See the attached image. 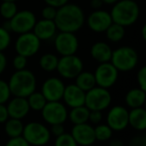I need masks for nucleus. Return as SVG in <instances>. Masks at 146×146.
I'll return each instance as SVG.
<instances>
[{"label": "nucleus", "mask_w": 146, "mask_h": 146, "mask_svg": "<svg viewBox=\"0 0 146 146\" xmlns=\"http://www.w3.org/2000/svg\"><path fill=\"white\" fill-rule=\"evenodd\" d=\"M54 21L60 32L76 33L83 28L86 16L79 5L68 2L57 9Z\"/></svg>", "instance_id": "nucleus-1"}, {"label": "nucleus", "mask_w": 146, "mask_h": 146, "mask_svg": "<svg viewBox=\"0 0 146 146\" xmlns=\"http://www.w3.org/2000/svg\"><path fill=\"white\" fill-rule=\"evenodd\" d=\"M110 13L112 22L123 27H129L138 20L140 8L135 0H118L113 4Z\"/></svg>", "instance_id": "nucleus-2"}, {"label": "nucleus", "mask_w": 146, "mask_h": 146, "mask_svg": "<svg viewBox=\"0 0 146 146\" xmlns=\"http://www.w3.org/2000/svg\"><path fill=\"white\" fill-rule=\"evenodd\" d=\"M8 85L12 96L27 98L36 90L37 80L30 70H19L12 74Z\"/></svg>", "instance_id": "nucleus-3"}, {"label": "nucleus", "mask_w": 146, "mask_h": 146, "mask_svg": "<svg viewBox=\"0 0 146 146\" xmlns=\"http://www.w3.org/2000/svg\"><path fill=\"white\" fill-rule=\"evenodd\" d=\"M110 63L116 68L118 72H130L138 64V54L132 47L122 46L112 51Z\"/></svg>", "instance_id": "nucleus-4"}, {"label": "nucleus", "mask_w": 146, "mask_h": 146, "mask_svg": "<svg viewBox=\"0 0 146 146\" xmlns=\"http://www.w3.org/2000/svg\"><path fill=\"white\" fill-rule=\"evenodd\" d=\"M51 131L45 124L37 121L27 123L24 125L22 136L30 145L44 146L49 143L51 139Z\"/></svg>", "instance_id": "nucleus-5"}, {"label": "nucleus", "mask_w": 146, "mask_h": 146, "mask_svg": "<svg viewBox=\"0 0 146 146\" xmlns=\"http://www.w3.org/2000/svg\"><path fill=\"white\" fill-rule=\"evenodd\" d=\"M111 94L108 92V88L96 86L92 90L86 92L85 106L90 110H102L108 108L111 104Z\"/></svg>", "instance_id": "nucleus-6"}, {"label": "nucleus", "mask_w": 146, "mask_h": 146, "mask_svg": "<svg viewBox=\"0 0 146 146\" xmlns=\"http://www.w3.org/2000/svg\"><path fill=\"white\" fill-rule=\"evenodd\" d=\"M36 22V15L31 10L27 9L17 11V13L11 19L8 20L10 32L16 33L18 35L32 32Z\"/></svg>", "instance_id": "nucleus-7"}, {"label": "nucleus", "mask_w": 146, "mask_h": 146, "mask_svg": "<svg viewBox=\"0 0 146 146\" xmlns=\"http://www.w3.org/2000/svg\"><path fill=\"white\" fill-rule=\"evenodd\" d=\"M59 75L64 79H75L82 71H84V63L77 55L62 56L59 59L57 70Z\"/></svg>", "instance_id": "nucleus-8"}, {"label": "nucleus", "mask_w": 146, "mask_h": 146, "mask_svg": "<svg viewBox=\"0 0 146 146\" xmlns=\"http://www.w3.org/2000/svg\"><path fill=\"white\" fill-rule=\"evenodd\" d=\"M41 48V41L33 32L23 33L15 41V51L26 58L36 55Z\"/></svg>", "instance_id": "nucleus-9"}, {"label": "nucleus", "mask_w": 146, "mask_h": 146, "mask_svg": "<svg viewBox=\"0 0 146 146\" xmlns=\"http://www.w3.org/2000/svg\"><path fill=\"white\" fill-rule=\"evenodd\" d=\"M54 46L61 56L75 55L79 50V39L75 33L60 32L54 37Z\"/></svg>", "instance_id": "nucleus-10"}, {"label": "nucleus", "mask_w": 146, "mask_h": 146, "mask_svg": "<svg viewBox=\"0 0 146 146\" xmlns=\"http://www.w3.org/2000/svg\"><path fill=\"white\" fill-rule=\"evenodd\" d=\"M42 112L43 119L48 124H58V123H65L68 119V110L64 104L60 100L58 102H47Z\"/></svg>", "instance_id": "nucleus-11"}, {"label": "nucleus", "mask_w": 146, "mask_h": 146, "mask_svg": "<svg viewBox=\"0 0 146 146\" xmlns=\"http://www.w3.org/2000/svg\"><path fill=\"white\" fill-rule=\"evenodd\" d=\"M118 74L119 72L110 62L100 63L94 73L96 86L104 88L113 87L118 79Z\"/></svg>", "instance_id": "nucleus-12"}, {"label": "nucleus", "mask_w": 146, "mask_h": 146, "mask_svg": "<svg viewBox=\"0 0 146 146\" xmlns=\"http://www.w3.org/2000/svg\"><path fill=\"white\" fill-rule=\"evenodd\" d=\"M87 25L92 32L104 33L111 25L112 18L110 12L102 9L94 10L87 17Z\"/></svg>", "instance_id": "nucleus-13"}, {"label": "nucleus", "mask_w": 146, "mask_h": 146, "mask_svg": "<svg viewBox=\"0 0 146 146\" xmlns=\"http://www.w3.org/2000/svg\"><path fill=\"white\" fill-rule=\"evenodd\" d=\"M129 111L122 106H112L106 116V124L113 131L124 130L128 126Z\"/></svg>", "instance_id": "nucleus-14"}, {"label": "nucleus", "mask_w": 146, "mask_h": 146, "mask_svg": "<svg viewBox=\"0 0 146 146\" xmlns=\"http://www.w3.org/2000/svg\"><path fill=\"white\" fill-rule=\"evenodd\" d=\"M65 87V84L61 79L52 77L47 79L43 83L41 92L45 96L47 102H58L63 98Z\"/></svg>", "instance_id": "nucleus-15"}, {"label": "nucleus", "mask_w": 146, "mask_h": 146, "mask_svg": "<svg viewBox=\"0 0 146 146\" xmlns=\"http://www.w3.org/2000/svg\"><path fill=\"white\" fill-rule=\"evenodd\" d=\"M71 134L79 146L92 145L96 141L94 136V127L88 122L74 124Z\"/></svg>", "instance_id": "nucleus-16"}, {"label": "nucleus", "mask_w": 146, "mask_h": 146, "mask_svg": "<svg viewBox=\"0 0 146 146\" xmlns=\"http://www.w3.org/2000/svg\"><path fill=\"white\" fill-rule=\"evenodd\" d=\"M86 92H84L82 88H80L76 84L66 86L64 90L63 98L69 108H77V106H85Z\"/></svg>", "instance_id": "nucleus-17"}, {"label": "nucleus", "mask_w": 146, "mask_h": 146, "mask_svg": "<svg viewBox=\"0 0 146 146\" xmlns=\"http://www.w3.org/2000/svg\"><path fill=\"white\" fill-rule=\"evenodd\" d=\"M7 110L9 117L17 119H23L30 111V106L28 104L27 98L14 96L12 100H8Z\"/></svg>", "instance_id": "nucleus-18"}, {"label": "nucleus", "mask_w": 146, "mask_h": 146, "mask_svg": "<svg viewBox=\"0 0 146 146\" xmlns=\"http://www.w3.org/2000/svg\"><path fill=\"white\" fill-rule=\"evenodd\" d=\"M57 31H58V29H57V26L55 24L54 20H47L42 18L40 21L36 22L32 32L42 42V41L52 40L56 36Z\"/></svg>", "instance_id": "nucleus-19"}, {"label": "nucleus", "mask_w": 146, "mask_h": 146, "mask_svg": "<svg viewBox=\"0 0 146 146\" xmlns=\"http://www.w3.org/2000/svg\"><path fill=\"white\" fill-rule=\"evenodd\" d=\"M112 55V49L106 42H96L90 47V56L98 63L110 62Z\"/></svg>", "instance_id": "nucleus-20"}, {"label": "nucleus", "mask_w": 146, "mask_h": 146, "mask_svg": "<svg viewBox=\"0 0 146 146\" xmlns=\"http://www.w3.org/2000/svg\"><path fill=\"white\" fill-rule=\"evenodd\" d=\"M128 124L137 131L146 130V110L143 106L131 108L129 111Z\"/></svg>", "instance_id": "nucleus-21"}, {"label": "nucleus", "mask_w": 146, "mask_h": 146, "mask_svg": "<svg viewBox=\"0 0 146 146\" xmlns=\"http://www.w3.org/2000/svg\"><path fill=\"white\" fill-rule=\"evenodd\" d=\"M125 104L130 108H137L144 106L146 100V92L140 88H134L129 90L125 94Z\"/></svg>", "instance_id": "nucleus-22"}, {"label": "nucleus", "mask_w": 146, "mask_h": 146, "mask_svg": "<svg viewBox=\"0 0 146 146\" xmlns=\"http://www.w3.org/2000/svg\"><path fill=\"white\" fill-rule=\"evenodd\" d=\"M4 123H5V125H4V131H5L6 135L9 138L22 136L24 124L22 123L21 119L9 117Z\"/></svg>", "instance_id": "nucleus-23"}, {"label": "nucleus", "mask_w": 146, "mask_h": 146, "mask_svg": "<svg viewBox=\"0 0 146 146\" xmlns=\"http://www.w3.org/2000/svg\"><path fill=\"white\" fill-rule=\"evenodd\" d=\"M76 79V85L80 88L84 90V92H88V90H92L96 86V78H94V73L88 71H82Z\"/></svg>", "instance_id": "nucleus-24"}, {"label": "nucleus", "mask_w": 146, "mask_h": 146, "mask_svg": "<svg viewBox=\"0 0 146 146\" xmlns=\"http://www.w3.org/2000/svg\"><path fill=\"white\" fill-rule=\"evenodd\" d=\"M88 115H90V110L86 106H81L72 108L71 111L68 113V118L73 124H81L88 122Z\"/></svg>", "instance_id": "nucleus-25"}, {"label": "nucleus", "mask_w": 146, "mask_h": 146, "mask_svg": "<svg viewBox=\"0 0 146 146\" xmlns=\"http://www.w3.org/2000/svg\"><path fill=\"white\" fill-rule=\"evenodd\" d=\"M106 36L108 41L112 43H118L124 38L125 36V27L112 22L111 25L106 30Z\"/></svg>", "instance_id": "nucleus-26"}, {"label": "nucleus", "mask_w": 146, "mask_h": 146, "mask_svg": "<svg viewBox=\"0 0 146 146\" xmlns=\"http://www.w3.org/2000/svg\"><path fill=\"white\" fill-rule=\"evenodd\" d=\"M59 58L55 54L52 53H47L41 56L39 60V66L45 72H54L57 70L58 67Z\"/></svg>", "instance_id": "nucleus-27"}, {"label": "nucleus", "mask_w": 146, "mask_h": 146, "mask_svg": "<svg viewBox=\"0 0 146 146\" xmlns=\"http://www.w3.org/2000/svg\"><path fill=\"white\" fill-rule=\"evenodd\" d=\"M27 100L29 104L30 110H33L35 111H41L45 106V104H47V100L43 96L42 92H36V90L27 96Z\"/></svg>", "instance_id": "nucleus-28"}, {"label": "nucleus", "mask_w": 146, "mask_h": 146, "mask_svg": "<svg viewBox=\"0 0 146 146\" xmlns=\"http://www.w3.org/2000/svg\"><path fill=\"white\" fill-rule=\"evenodd\" d=\"M112 133H113V130L108 124L98 123L94 127V136H96V140L98 141L106 142V141L110 140V138L112 137Z\"/></svg>", "instance_id": "nucleus-29"}, {"label": "nucleus", "mask_w": 146, "mask_h": 146, "mask_svg": "<svg viewBox=\"0 0 146 146\" xmlns=\"http://www.w3.org/2000/svg\"><path fill=\"white\" fill-rule=\"evenodd\" d=\"M17 11V4L14 1H2L0 4V15L5 20H10Z\"/></svg>", "instance_id": "nucleus-30"}, {"label": "nucleus", "mask_w": 146, "mask_h": 146, "mask_svg": "<svg viewBox=\"0 0 146 146\" xmlns=\"http://www.w3.org/2000/svg\"><path fill=\"white\" fill-rule=\"evenodd\" d=\"M55 146H79L71 133H63L56 137Z\"/></svg>", "instance_id": "nucleus-31"}, {"label": "nucleus", "mask_w": 146, "mask_h": 146, "mask_svg": "<svg viewBox=\"0 0 146 146\" xmlns=\"http://www.w3.org/2000/svg\"><path fill=\"white\" fill-rule=\"evenodd\" d=\"M11 44V35L10 31L0 26V52H4Z\"/></svg>", "instance_id": "nucleus-32"}, {"label": "nucleus", "mask_w": 146, "mask_h": 146, "mask_svg": "<svg viewBox=\"0 0 146 146\" xmlns=\"http://www.w3.org/2000/svg\"><path fill=\"white\" fill-rule=\"evenodd\" d=\"M11 96L8 83L4 80H0V104H5L6 102H8Z\"/></svg>", "instance_id": "nucleus-33"}, {"label": "nucleus", "mask_w": 146, "mask_h": 146, "mask_svg": "<svg viewBox=\"0 0 146 146\" xmlns=\"http://www.w3.org/2000/svg\"><path fill=\"white\" fill-rule=\"evenodd\" d=\"M27 59L28 58L22 56V55H16L13 58V61H12V65H13V68L15 69V71L26 69V67H27Z\"/></svg>", "instance_id": "nucleus-34"}, {"label": "nucleus", "mask_w": 146, "mask_h": 146, "mask_svg": "<svg viewBox=\"0 0 146 146\" xmlns=\"http://www.w3.org/2000/svg\"><path fill=\"white\" fill-rule=\"evenodd\" d=\"M57 9H58V8L54 7V6L47 5L46 4V6L43 8L42 12H41L42 18L43 19H47V20H54L57 14Z\"/></svg>", "instance_id": "nucleus-35"}, {"label": "nucleus", "mask_w": 146, "mask_h": 146, "mask_svg": "<svg viewBox=\"0 0 146 146\" xmlns=\"http://www.w3.org/2000/svg\"><path fill=\"white\" fill-rule=\"evenodd\" d=\"M137 83H138L139 88L146 92V66H143L140 68L136 76Z\"/></svg>", "instance_id": "nucleus-36"}, {"label": "nucleus", "mask_w": 146, "mask_h": 146, "mask_svg": "<svg viewBox=\"0 0 146 146\" xmlns=\"http://www.w3.org/2000/svg\"><path fill=\"white\" fill-rule=\"evenodd\" d=\"M5 146H31V145L24 139L23 136H18V137H13V138H9V140L6 142Z\"/></svg>", "instance_id": "nucleus-37"}, {"label": "nucleus", "mask_w": 146, "mask_h": 146, "mask_svg": "<svg viewBox=\"0 0 146 146\" xmlns=\"http://www.w3.org/2000/svg\"><path fill=\"white\" fill-rule=\"evenodd\" d=\"M102 120V113L100 110H90V115H88V121L92 124H98Z\"/></svg>", "instance_id": "nucleus-38"}, {"label": "nucleus", "mask_w": 146, "mask_h": 146, "mask_svg": "<svg viewBox=\"0 0 146 146\" xmlns=\"http://www.w3.org/2000/svg\"><path fill=\"white\" fill-rule=\"evenodd\" d=\"M130 146H146V134L133 137L130 140Z\"/></svg>", "instance_id": "nucleus-39"}, {"label": "nucleus", "mask_w": 146, "mask_h": 146, "mask_svg": "<svg viewBox=\"0 0 146 146\" xmlns=\"http://www.w3.org/2000/svg\"><path fill=\"white\" fill-rule=\"evenodd\" d=\"M51 134H53L54 136H59V135L65 133V127H64L63 123H58V124H53L51 125Z\"/></svg>", "instance_id": "nucleus-40"}, {"label": "nucleus", "mask_w": 146, "mask_h": 146, "mask_svg": "<svg viewBox=\"0 0 146 146\" xmlns=\"http://www.w3.org/2000/svg\"><path fill=\"white\" fill-rule=\"evenodd\" d=\"M9 118L8 110L5 104H0V123H4L7 119Z\"/></svg>", "instance_id": "nucleus-41"}, {"label": "nucleus", "mask_w": 146, "mask_h": 146, "mask_svg": "<svg viewBox=\"0 0 146 146\" xmlns=\"http://www.w3.org/2000/svg\"><path fill=\"white\" fill-rule=\"evenodd\" d=\"M44 1L47 5H51L56 8H59V7H61V6L65 5L66 3H68L69 0H44Z\"/></svg>", "instance_id": "nucleus-42"}, {"label": "nucleus", "mask_w": 146, "mask_h": 146, "mask_svg": "<svg viewBox=\"0 0 146 146\" xmlns=\"http://www.w3.org/2000/svg\"><path fill=\"white\" fill-rule=\"evenodd\" d=\"M6 66H7V59L3 52H0V75L5 71Z\"/></svg>", "instance_id": "nucleus-43"}, {"label": "nucleus", "mask_w": 146, "mask_h": 146, "mask_svg": "<svg viewBox=\"0 0 146 146\" xmlns=\"http://www.w3.org/2000/svg\"><path fill=\"white\" fill-rule=\"evenodd\" d=\"M104 1L102 0H90V7L92 9L96 10V9H100L104 5Z\"/></svg>", "instance_id": "nucleus-44"}, {"label": "nucleus", "mask_w": 146, "mask_h": 146, "mask_svg": "<svg viewBox=\"0 0 146 146\" xmlns=\"http://www.w3.org/2000/svg\"><path fill=\"white\" fill-rule=\"evenodd\" d=\"M110 146H124V143L121 139L119 138H114L112 140H110Z\"/></svg>", "instance_id": "nucleus-45"}, {"label": "nucleus", "mask_w": 146, "mask_h": 146, "mask_svg": "<svg viewBox=\"0 0 146 146\" xmlns=\"http://www.w3.org/2000/svg\"><path fill=\"white\" fill-rule=\"evenodd\" d=\"M141 36H142L143 40L146 42V23L142 26V29H141Z\"/></svg>", "instance_id": "nucleus-46"}, {"label": "nucleus", "mask_w": 146, "mask_h": 146, "mask_svg": "<svg viewBox=\"0 0 146 146\" xmlns=\"http://www.w3.org/2000/svg\"><path fill=\"white\" fill-rule=\"evenodd\" d=\"M104 4H108V5H113L115 2H117L118 0H102Z\"/></svg>", "instance_id": "nucleus-47"}, {"label": "nucleus", "mask_w": 146, "mask_h": 146, "mask_svg": "<svg viewBox=\"0 0 146 146\" xmlns=\"http://www.w3.org/2000/svg\"><path fill=\"white\" fill-rule=\"evenodd\" d=\"M2 1H14V2H16L17 0H2Z\"/></svg>", "instance_id": "nucleus-48"}, {"label": "nucleus", "mask_w": 146, "mask_h": 146, "mask_svg": "<svg viewBox=\"0 0 146 146\" xmlns=\"http://www.w3.org/2000/svg\"><path fill=\"white\" fill-rule=\"evenodd\" d=\"M143 108H144L145 110H146V100H145V102H144V106H143Z\"/></svg>", "instance_id": "nucleus-49"}, {"label": "nucleus", "mask_w": 146, "mask_h": 146, "mask_svg": "<svg viewBox=\"0 0 146 146\" xmlns=\"http://www.w3.org/2000/svg\"><path fill=\"white\" fill-rule=\"evenodd\" d=\"M85 146H94V144H92V145H85Z\"/></svg>", "instance_id": "nucleus-50"}]
</instances>
